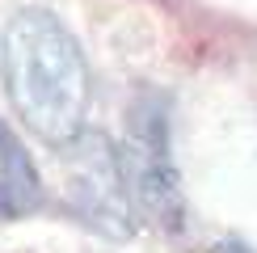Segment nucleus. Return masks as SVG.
Returning a JSON list of instances; mask_svg holds the SVG:
<instances>
[{
    "label": "nucleus",
    "mask_w": 257,
    "mask_h": 253,
    "mask_svg": "<svg viewBox=\"0 0 257 253\" xmlns=\"http://www.w3.org/2000/svg\"><path fill=\"white\" fill-rule=\"evenodd\" d=\"M0 72L17 118L51 148L84 135L93 97L80 38L51 9H17L0 38Z\"/></svg>",
    "instance_id": "nucleus-1"
},
{
    "label": "nucleus",
    "mask_w": 257,
    "mask_h": 253,
    "mask_svg": "<svg viewBox=\"0 0 257 253\" xmlns=\"http://www.w3.org/2000/svg\"><path fill=\"white\" fill-rule=\"evenodd\" d=\"M223 253H253V249H223Z\"/></svg>",
    "instance_id": "nucleus-5"
},
{
    "label": "nucleus",
    "mask_w": 257,
    "mask_h": 253,
    "mask_svg": "<svg viewBox=\"0 0 257 253\" xmlns=\"http://www.w3.org/2000/svg\"><path fill=\"white\" fill-rule=\"evenodd\" d=\"M38 203H42V182L34 173V161L17 144V135L0 122V219L26 215Z\"/></svg>",
    "instance_id": "nucleus-4"
},
{
    "label": "nucleus",
    "mask_w": 257,
    "mask_h": 253,
    "mask_svg": "<svg viewBox=\"0 0 257 253\" xmlns=\"http://www.w3.org/2000/svg\"><path fill=\"white\" fill-rule=\"evenodd\" d=\"M68 198L84 224H93L105 236H131L135 207L126 194L118 148L105 135H76L68 144Z\"/></svg>",
    "instance_id": "nucleus-3"
},
{
    "label": "nucleus",
    "mask_w": 257,
    "mask_h": 253,
    "mask_svg": "<svg viewBox=\"0 0 257 253\" xmlns=\"http://www.w3.org/2000/svg\"><path fill=\"white\" fill-rule=\"evenodd\" d=\"M118 169L131 207L144 219L177 232L186 224V194L173 156V122H169V97L144 89L126 110V135L118 148Z\"/></svg>",
    "instance_id": "nucleus-2"
}]
</instances>
